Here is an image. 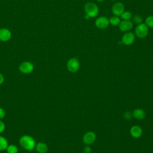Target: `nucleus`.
I'll return each instance as SVG.
<instances>
[{
    "mask_svg": "<svg viewBox=\"0 0 153 153\" xmlns=\"http://www.w3.org/2000/svg\"><path fill=\"white\" fill-rule=\"evenodd\" d=\"M19 142L22 148L29 151H31L35 149L36 145V142L33 137L28 134L22 136L19 139Z\"/></svg>",
    "mask_w": 153,
    "mask_h": 153,
    "instance_id": "obj_1",
    "label": "nucleus"
},
{
    "mask_svg": "<svg viewBox=\"0 0 153 153\" xmlns=\"http://www.w3.org/2000/svg\"><path fill=\"white\" fill-rule=\"evenodd\" d=\"M84 11L85 14L90 18L95 17L99 13V8L94 3L89 2L85 4Z\"/></svg>",
    "mask_w": 153,
    "mask_h": 153,
    "instance_id": "obj_2",
    "label": "nucleus"
},
{
    "mask_svg": "<svg viewBox=\"0 0 153 153\" xmlns=\"http://www.w3.org/2000/svg\"><path fill=\"white\" fill-rule=\"evenodd\" d=\"M148 27L144 23L137 25L135 29V34L139 38H144L148 35Z\"/></svg>",
    "mask_w": 153,
    "mask_h": 153,
    "instance_id": "obj_3",
    "label": "nucleus"
},
{
    "mask_svg": "<svg viewBox=\"0 0 153 153\" xmlns=\"http://www.w3.org/2000/svg\"><path fill=\"white\" fill-rule=\"evenodd\" d=\"M19 71L24 74H29L34 69L33 64L29 61H25L20 63L19 66Z\"/></svg>",
    "mask_w": 153,
    "mask_h": 153,
    "instance_id": "obj_4",
    "label": "nucleus"
},
{
    "mask_svg": "<svg viewBox=\"0 0 153 153\" xmlns=\"http://www.w3.org/2000/svg\"><path fill=\"white\" fill-rule=\"evenodd\" d=\"M67 68L72 73L77 72L79 68V62L76 58H71L67 62Z\"/></svg>",
    "mask_w": 153,
    "mask_h": 153,
    "instance_id": "obj_5",
    "label": "nucleus"
},
{
    "mask_svg": "<svg viewBox=\"0 0 153 153\" xmlns=\"http://www.w3.org/2000/svg\"><path fill=\"white\" fill-rule=\"evenodd\" d=\"M109 25V19L105 16H100L98 17L95 21L96 26L100 29H106Z\"/></svg>",
    "mask_w": 153,
    "mask_h": 153,
    "instance_id": "obj_6",
    "label": "nucleus"
},
{
    "mask_svg": "<svg viewBox=\"0 0 153 153\" xmlns=\"http://www.w3.org/2000/svg\"><path fill=\"white\" fill-rule=\"evenodd\" d=\"M135 40V35L132 32H126L125 33L123 37L121 42L123 44L126 45H131Z\"/></svg>",
    "mask_w": 153,
    "mask_h": 153,
    "instance_id": "obj_7",
    "label": "nucleus"
},
{
    "mask_svg": "<svg viewBox=\"0 0 153 153\" xmlns=\"http://www.w3.org/2000/svg\"><path fill=\"white\" fill-rule=\"evenodd\" d=\"M124 11V6L123 3L118 2L115 3L112 7V12L114 16H119Z\"/></svg>",
    "mask_w": 153,
    "mask_h": 153,
    "instance_id": "obj_8",
    "label": "nucleus"
},
{
    "mask_svg": "<svg viewBox=\"0 0 153 153\" xmlns=\"http://www.w3.org/2000/svg\"><path fill=\"white\" fill-rule=\"evenodd\" d=\"M96 139V134L93 131H87L83 136V142L86 145H90L94 142Z\"/></svg>",
    "mask_w": 153,
    "mask_h": 153,
    "instance_id": "obj_9",
    "label": "nucleus"
},
{
    "mask_svg": "<svg viewBox=\"0 0 153 153\" xmlns=\"http://www.w3.org/2000/svg\"><path fill=\"white\" fill-rule=\"evenodd\" d=\"M11 37V32L7 28L0 29V41L6 42L10 39Z\"/></svg>",
    "mask_w": 153,
    "mask_h": 153,
    "instance_id": "obj_10",
    "label": "nucleus"
},
{
    "mask_svg": "<svg viewBox=\"0 0 153 153\" xmlns=\"http://www.w3.org/2000/svg\"><path fill=\"white\" fill-rule=\"evenodd\" d=\"M119 29L122 32H127L130 30L133 26L132 22L130 20H123L120 22L119 24Z\"/></svg>",
    "mask_w": 153,
    "mask_h": 153,
    "instance_id": "obj_11",
    "label": "nucleus"
},
{
    "mask_svg": "<svg viewBox=\"0 0 153 153\" xmlns=\"http://www.w3.org/2000/svg\"><path fill=\"white\" fill-rule=\"evenodd\" d=\"M130 133L133 137L139 138L142 134V129L139 126L135 125L131 127V128H130Z\"/></svg>",
    "mask_w": 153,
    "mask_h": 153,
    "instance_id": "obj_12",
    "label": "nucleus"
},
{
    "mask_svg": "<svg viewBox=\"0 0 153 153\" xmlns=\"http://www.w3.org/2000/svg\"><path fill=\"white\" fill-rule=\"evenodd\" d=\"M35 148L38 153H47L48 150L47 145L42 142H39L36 143Z\"/></svg>",
    "mask_w": 153,
    "mask_h": 153,
    "instance_id": "obj_13",
    "label": "nucleus"
},
{
    "mask_svg": "<svg viewBox=\"0 0 153 153\" xmlns=\"http://www.w3.org/2000/svg\"><path fill=\"white\" fill-rule=\"evenodd\" d=\"M132 115L134 118L137 120H142L145 117V112L143 109L137 108L133 111Z\"/></svg>",
    "mask_w": 153,
    "mask_h": 153,
    "instance_id": "obj_14",
    "label": "nucleus"
},
{
    "mask_svg": "<svg viewBox=\"0 0 153 153\" xmlns=\"http://www.w3.org/2000/svg\"><path fill=\"white\" fill-rule=\"evenodd\" d=\"M8 145V142L7 139L2 136H0V151H4L6 150Z\"/></svg>",
    "mask_w": 153,
    "mask_h": 153,
    "instance_id": "obj_15",
    "label": "nucleus"
},
{
    "mask_svg": "<svg viewBox=\"0 0 153 153\" xmlns=\"http://www.w3.org/2000/svg\"><path fill=\"white\" fill-rule=\"evenodd\" d=\"M7 153H17L19 151L18 147L14 144H8L7 149Z\"/></svg>",
    "mask_w": 153,
    "mask_h": 153,
    "instance_id": "obj_16",
    "label": "nucleus"
},
{
    "mask_svg": "<svg viewBox=\"0 0 153 153\" xmlns=\"http://www.w3.org/2000/svg\"><path fill=\"white\" fill-rule=\"evenodd\" d=\"M109 24H111L114 26L119 25V24L121 22L118 16H114L111 17L109 19Z\"/></svg>",
    "mask_w": 153,
    "mask_h": 153,
    "instance_id": "obj_17",
    "label": "nucleus"
},
{
    "mask_svg": "<svg viewBox=\"0 0 153 153\" xmlns=\"http://www.w3.org/2000/svg\"><path fill=\"white\" fill-rule=\"evenodd\" d=\"M121 17L123 20H128L131 18V13L130 11H124L121 14Z\"/></svg>",
    "mask_w": 153,
    "mask_h": 153,
    "instance_id": "obj_18",
    "label": "nucleus"
},
{
    "mask_svg": "<svg viewBox=\"0 0 153 153\" xmlns=\"http://www.w3.org/2000/svg\"><path fill=\"white\" fill-rule=\"evenodd\" d=\"M148 27L153 28V16H149L146 17L145 23Z\"/></svg>",
    "mask_w": 153,
    "mask_h": 153,
    "instance_id": "obj_19",
    "label": "nucleus"
},
{
    "mask_svg": "<svg viewBox=\"0 0 153 153\" xmlns=\"http://www.w3.org/2000/svg\"><path fill=\"white\" fill-rule=\"evenodd\" d=\"M133 21H134V23H137V24H138V25L142 23V20H142V17L138 15V14L134 15V16H133Z\"/></svg>",
    "mask_w": 153,
    "mask_h": 153,
    "instance_id": "obj_20",
    "label": "nucleus"
},
{
    "mask_svg": "<svg viewBox=\"0 0 153 153\" xmlns=\"http://www.w3.org/2000/svg\"><path fill=\"white\" fill-rule=\"evenodd\" d=\"M133 115H132V113L130 111H126L124 112V114H123V117L124 119L128 120H130L132 118Z\"/></svg>",
    "mask_w": 153,
    "mask_h": 153,
    "instance_id": "obj_21",
    "label": "nucleus"
},
{
    "mask_svg": "<svg viewBox=\"0 0 153 153\" xmlns=\"http://www.w3.org/2000/svg\"><path fill=\"white\" fill-rule=\"evenodd\" d=\"M5 129V124L1 120H0V133H2V132H4Z\"/></svg>",
    "mask_w": 153,
    "mask_h": 153,
    "instance_id": "obj_22",
    "label": "nucleus"
},
{
    "mask_svg": "<svg viewBox=\"0 0 153 153\" xmlns=\"http://www.w3.org/2000/svg\"><path fill=\"white\" fill-rule=\"evenodd\" d=\"M5 110L2 108L0 107V120L3 119L5 117Z\"/></svg>",
    "mask_w": 153,
    "mask_h": 153,
    "instance_id": "obj_23",
    "label": "nucleus"
},
{
    "mask_svg": "<svg viewBox=\"0 0 153 153\" xmlns=\"http://www.w3.org/2000/svg\"><path fill=\"white\" fill-rule=\"evenodd\" d=\"M83 152L84 153H91V148L88 145H86L83 149Z\"/></svg>",
    "mask_w": 153,
    "mask_h": 153,
    "instance_id": "obj_24",
    "label": "nucleus"
},
{
    "mask_svg": "<svg viewBox=\"0 0 153 153\" xmlns=\"http://www.w3.org/2000/svg\"><path fill=\"white\" fill-rule=\"evenodd\" d=\"M4 79H4V75L0 72V85L3 84V82H4Z\"/></svg>",
    "mask_w": 153,
    "mask_h": 153,
    "instance_id": "obj_25",
    "label": "nucleus"
},
{
    "mask_svg": "<svg viewBox=\"0 0 153 153\" xmlns=\"http://www.w3.org/2000/svg\"><path fill=\"white\" fill-rule=\"evenodd\" d=\"M90 17L88 16H87V14H85V19H86V20H88V19H89Z\"/></svg>",
    "mask_w": 153,
    "mask_h": 153,
    "instance_id": "obj_26",
    "label": "nucleus"
},
{
    "mask_svg": "<svg viewBox=\"0 0 153 153\" xmlns=\"http://www.w3.org/2000/svg\"><path fill=\"white\" fill-rule=\"evenodd\" d=\"M104 0H97V2H103Z\"/></svg>",
    "mask_w": 153,
    "mask_h": 153,
    "instance_id": "obj_27",
    "label": "nucleus"
},
{
    "mask_svg": "<svg viewBox=\"0 0 153 153\" xmlns=\"http://www.w3.org/2000/svg\"><path fill=\"white\" fill-rule=\"evenodd\" d=\"M112 1H115V0H112Z\"/></svg>",
    "mask_w": 153,
    "mask_h": 153,
    "instance_id": "obj_28",
    "label": "nucleus"
},
{
    "mask_svg": "<svg viewBox=\"0 0 153 153\" xmlns=\"http://www.w3.org/2000/svg\"><path fill=\"white\" fill-rule=\"evenodd\" d=\"M94 153H95V152H94Z\"/></svg>",
    "mask_w": 153,
    "mask_h": 153,
    "instance_id": "obj_29",
    "label": "nucleus"
}]
</instances>
